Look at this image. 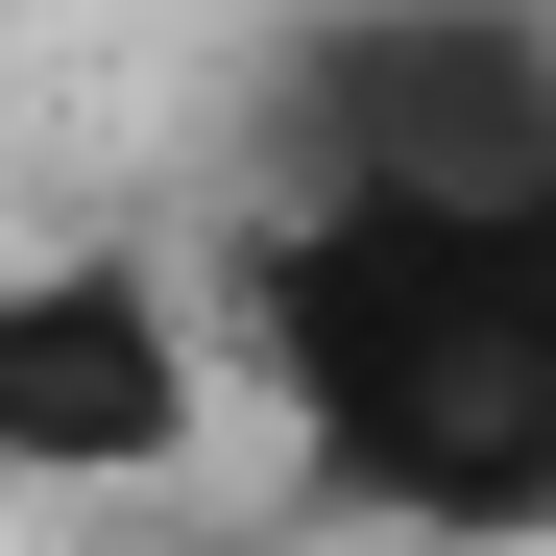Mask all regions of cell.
Listing matches in <instances>:
<instances>
[{
    "mask_svg": "<svg viewBox=\"0 0 556 556\" xmlns=\"http://www.w3.org/2000/svg\"><path fill=\"white\" fill-rule=\"evenodd\" d=\"M242 363L339 508L435 556L556 532V194H266Z\"/></svg>",
    "mask_w": 556,
    "mask_h": 556,
    "instance_id": "obj_1",
    "label": "cell"
},
{
    "mask_svg": "<svg viewBox=\"0 0 556 556\" xmlns=\"http://www.w3.org/2000/svg\"><path fill=\"white\" fill-rule=\"evenodd\" d=\"M218 435V315L146 242H25L0 266V484L98 508V484H194Z\"/></svg>",
    "mask_w": 556,
    "mask_h": 556,
    "instance_id": "obj_3",
    "label": "cell"
},
{
    "mask_svg": "<svg viewBox=\"0 0 556 556\" xmlns=\"http://www.w3.org/2000/svg\"><path fill=\"white\" fill-rule=\"evenodd\" d=\"M291 194H556L532 0H339L291 49Z\"/></svg>",
    "mask_w": 556,
    "mask_h": 556,
    "instance_id": "obj_2",
    "label": "cell"
}]
</instances>
